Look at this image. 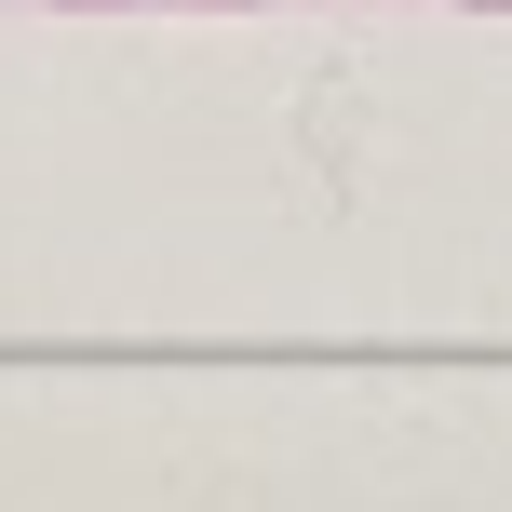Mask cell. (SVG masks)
<instances>
[{
  "mask_svg": "<svg viewBox=\"0 0 512 512\" xmlns=\"http://www.w3.org/2000/svg\"><path fill=\"white\" fill-rule=\"evenodd\" d=\"M189 14H230V0H189Z\"/></svg>",
  "mask_w": 512,
  "mask_h": 512,
  "instance_id": "obj_1",
  "label": "cell"
},
{
  "mask_svg": "<svg viewBox=\"0 0 512 512\" xmlns=\"http://www.w3.org/2000/svg\"><path fill=\"white\" fill-rule=\"evenodd\" d=\"M472 14H512V0H472Z\"/></svg>",
  "mask_w": 512,
  "mask_h": 512,
  "instance_id": "obj_2",
  "label": "cell"
},
{
  "mask_svg": "<svg viewBox=\"0 0 512 512\" xmlns=\"http://www.w3.org/2000/svg\"><path fill=\"white\" fill-rule=\"evenodd\" d=\"M68 14H108V0H68Z\"/></svg>",
  "mask_w": 512,
  "mask_h": 512,
  "instance_id": "obj_3",
  "label": "cell"
}]
</instances>
